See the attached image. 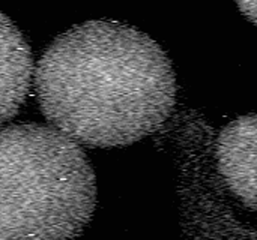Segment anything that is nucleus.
I'll use <instances>...</instances> for the list:
<instances>
[{"label":"nucleus","instance_id":"f03ea898","mask_svg":"<svg viewBox=\"0 0 257 240\" xmlns=\"http://www.w3.org/2000/svg\"><path fill=\"white\" fill-rule=\"evenodd\" d=\"M95 207V171L77 141L38 123L0 129V239H72Z\"/></svg>","mask_w":257,"mask_h":240},{"label":"nucleus","instance_id":"20e7f679","mask_svg":"<svg viewBox=\"0 0 257 240\" xmlns=\"http://www.w3.org/2000/svg\"><path fill=\"white\" fill-rule=\"evenodd\" d=\"M33 71V57L26 38L0 12V125L12 119L26 101Z\"/></svg>","mask_w":257,"mask_h":240},{"label":"nucleus","instance_id":"39448f33","mask_svg":"<svg viewBox=\"0 0 257 240\" xmlns=\"http://www.w3.org/2000/svg\"><path fill=\"white\" fill-rule=\"evenodd\" d=\"M241 12L254 24L256 23V0H236Z\"/></svg>","mask_w":257,"mask_h":240},{"label":"nucleus","instance_id":"7ed1b4c3","mask_svg":"<svg viewBox=\"0 0 257 240\" xmlns=\"http://www.w3.org/2000/svg\"><path fill=\"white\" fill-rule=\"evenodd\" d=\"M256 116H241L220 134L218 168L233 194L256 209Z\"/></svg>","mask_w":257,"mask_h":240},{"label":"nucleus","instance_id":"f257e3e1","mask_svg":"<svg viewBox=\"0 0 257 240\" xmlns=\"http://www.w3.org/2000/svg\"><path fill=\"white\" fill-rule=\"evenodd\" d=\"M33 77L42 116L87 147L130 146L157 131L176 104V74L163 47L111 20L57 36Z\"/></svg>","mask_w":257,"mask_h":240}]
</instances>
